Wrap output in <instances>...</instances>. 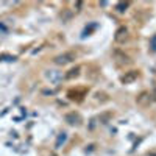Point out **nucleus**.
Masks as SVG:
<instances>
[{
    "instance_id": "obj_5",
    "label": "nucleus",
    "mask_w": 156,
    "mask_h": 156,
    "mask_svg": "<svg viewBox=\"0 0 156 156\" xmlns=\"http://www.w3.org/2000/svg\"><path fill=\"white\" fill-rule=\"evenodd\" d=\"M137 76H139V72H137V70H129V72H126V73L120 78V81L125 83V84H128V83H133L134 80H137Z\"/></svg>"
},
{
    "instance_id": "obj_3",
    "label": "nucleus",
    "mask_w": 156,
    "mask_h": 156,
    "mask_svg": "<svg viewBox=\"0 0 156 156\" xmlns=\"http://www.w3.org/2000/svg\"><path fill=\"white\" fill-rule=\"evenodd\" d=\"M69 98L70 100H75V101H81L83 100V97L86 95V89L84 87H81V89H72V90H69Z\"/></svg>"
},
{
    "instance_id": "obj_2",
    "label": "nucleus",
    "mask_w": 156,
    "mask_h": 156,
    "mask_svg": "<svg viewBox=\"0 0 156 156\" xmlns=\"http://www.w3.org/2000/svg\"><path fill=\"white\" fill-rule=\"evenodd\" d=\"M73 59H75V53H73V51H67V53H62V55L56 56L55 58V62L59 64V66H64V64L72 62Z\"/></svg>"
},
{
    "instance_id": "obj_6",
    "label": "nucleus",
    "mask_w": 156,
    "mask_h": 156,
    "mask_svg": "<svg viewBox=\"0 0 156 156\" xmlns=\"http://www.w3.org/2000/svg\"><path fill=\"white\" fill-rule=\"evenodd\" d=\"M114 58H115V62L119 64V66H125V64H129L131 61H129V58L126 55H123L122 51H115L114 53Z\"/></svg>"
},
{
    "instance_id": "obj_1",
    "label": "nucleus",
    "mask_w": 156,
    "mask_h": 156,
    "mask_svg": "<svg viewBox=\"0 0 156 156\" xmlns=\"http://www.w3.org/2000/svg\"><path fill=\"white\" fill-rule=\"evenodd\" d=\"M136 103H137L139 106H142V108L150 106V103H151V94H150V92H147V90L140 92V94L137 95V98H136Z\"/></svg>"
},
{
    "instance_id": "obj_7",
    "label": "nucleus",
    "mask_w": 156,
    "mask_h": 156,
    "mask_svg": "<svg viewBox=\"0 0 156 156\" xmlns=\"http://www.w3.org/2000/svg\"><path fill=\"white\" fill-rule=\"evenodd\" d=\"M80 70H81V67H80V66H76L75 69H70V70H69V73H66V78H67V80L76 78L78 75H80Z\"/></svg>"
},
{
    "instance_id": "obj_4",
    "label": "nucleus",
    "mask_w": 156,
    "mask_h": 156,
    "mask_svg": "<svg viewBox=\"0 0 156 156\" xmlns=\"http://www.w3.org/2000/svg\"><path fill=\"white\" fill-rule=\"evenodd\" d=\"M126 37H128V30H126V27H120L119 30L115 31V36H114L115 42H119V44H123V42L126 41Z\"/></svg>"
}]
</instances>
